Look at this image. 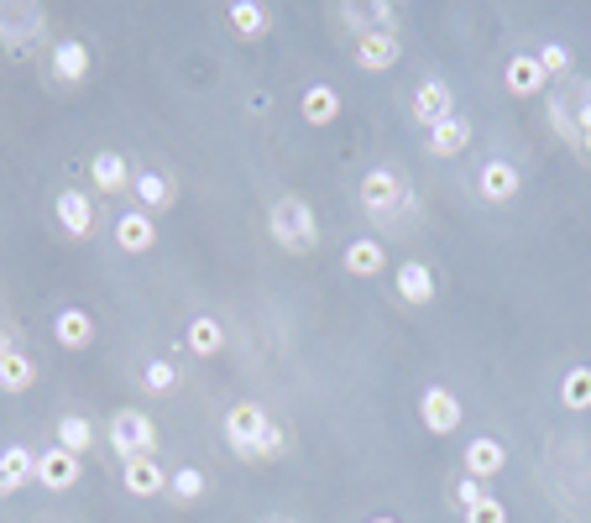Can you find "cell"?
I'll use <instances>...</instances> for the list:
<instances>
[{"label":"cell","instance_id":"1","mask_svg":"<svg viewBox=\"0 0 591 523\" xmlns=\"http://www.w3.org/2000/svg\"><path fill=\"white\" fill-rule=\"evenodd\" d=\"M361 210L372 214L382 231H393V225H408L419 214V205H414V189H408V178L398 167H372L361 178Z\"/></svg>","mask_w":591,"mask_h":523},{"label":"cell","instance_id":"2","mask_svg":"<svg viewBox=\"0 0 591 523\" xmlns=\"http://www.w3.org/2000/svg\"><path fill=\"white\" fill-rule=\"evenodd\" d=\"M267 231H273V241H278L283 252H314V246H320V220L309 210V199H299V194L273 199Z\"/></svg>","mask_w":591,"mask_h":523},{"label":"cell","instance_id":"3","mask_svg":"<svg viewBox=\"0 0 591 523\" xmlns=\"http://www.w3.org/2000/svg\"><path fill=\"white\" fill-rule=\"evenodd\" d=\"M105 440H111V451H116L120 466H126V461H137V455L158 451V425L147 419L142 408H116L111 425H105Z\"/></svg>","mask_w":591,"mask_h":523},{"label":"cell","instance_id":"4","mask_svg":"<svg viewBox=\"0 0 591 523\" xmlns=\"http://www.w3.org/2000/svg\"><path fill=\"white\" fill-rule=\"evenodd\" d=\"M267 429H273L267 408H262V404H236L231 414H225V445H231L241 461H257Z\"/></svg>","mask_w":591,"mask_h":523},{"label":"cell","instance_id":"5","mask_svg":"<svg viewBox=\"0 0 591 523\" xmlns=\"http://www.w3.org/2000/svg\"><path fill=\"white\" fill-rule=\"evenodd\" d=\"M43 26H48V16H43V5H26V0H16V5H0V43L11 53H26L37 37H43Z\"/></svg>","mask_w":591,"mask_h":523},{"label":"cell","instance_id":"6","mask_svg":"<svg viewBox=\"0 0 591 523\" xmlns=\"http://www.w3.org/2000/svg\"><path fill=\"white\" fill-rule=\"evenodd\" d=\"M419 419H425L429 434H455L461 429V419H466V408H461V398L450 393V387H425L419 393Z\"/></svg>","mask_w":591,"mask_h":523},{"label":"cell","instance_id":"7","mask_svg":"<svg viewBox=\"0 0 591 523\" xmlns=\"http://www.w3.org/2000/svg\"><path fill=\"white\" fill-rule=\"evenodd\" d=\"M403 58V43H398V32H356V69H367V73H387L393 63Z\"/></svg>","mask_w":591,"mask_h":523},{"label":"cell","instance_id":"8","mask_svg":"<svg viewBox=\"0 0 591 523\" xmlns=\"http://www.w3.org/2000/svg\"><path fill=\"white\" fill-rule=\"evenodd\" d=\"M519 189H523V178H519V167L508 163V158H493V163L476 167V194H482L487 205H513Z\"/></svg>","mask_w":591,"mask_h":523},{"label":"cell","instance_id":"9","mask_svg":"<svg viewBox=\"0 0 591 523\" xmlns=\"http://www.w3.org/2000/svg\"><path fill=\"white\" fill-rule=\"evenodd\" d=\"M502 84H508V95L513 100H534V95H544V69H540V58L534 53H513L508 58V69H502Z\"/></svg>","mask_w":591,"mask_h":523},{"label":"cell","instance_id":"10","mask_svg":"<svg viewBox=\"0 0 591 523\" xmlns=\"http://www.w3.org/2000/svg\"><path fill=\"white\" fill-rule=\"evenodd\" d=\"M53 210H58V225H63V236L84 241L90 231H95V205H90V194L63 189L58 199H53Z\"/></svg>","mask_w":591,"mask_h":523},{"label":"cell","instance_id":"11","mask_svg":"<svg viewBox=\"0 0 591 523\" xmlns=\"http://www.w3.org/2000/svg\"><path fill=\"white\" fill-rule=\"evenodd\" d=\"M48 73L58 79V84H84V79H90V48H84L79 37H63V43H53Z\"/></svg>","mask_w":591,"mask_h":523},{"label":"cell","instance_id":"12","mask_svg":"<svg viewBox=\"0 0 591 523\" xmlns=\"http://www.w3.org/2000/svg\"><path fill=\"white\" fill-rule=\"evenodd\" d=\"M79 455L73 451H63V445H53V451H43L37 455V481L48 487V492H69L73 481H79Z\"/></svg>","mask_w":591,"mask_h":523},{"label":"cell","instance_id":"13","mask_svg":"<svg viewBox=\"0 0 591 523\" xmlns=\"http://www.w3.org/2000/svg\"><path fill=\"white\" fill-rule=\"evenodd\" d=\"M414 116L425 120V131H429V126H440V120L455 116V95H450L445 79H425V84L414 90Z\"/></svg>","mask_w":591,"mask_h":523},{"label":"cell","instance_id":"14","mask_svg":"<svg viewBox=\"0 0 591 523\" xmlns=\"http://www.w3.org/2000/svg\"><path fill=\"white\" fill-rule=\"evenodd\" d=\"M120 481H126L131 498H158V492H167V472L158 466V455H137V461H126V466H120Z\"/></svg>","mask_w":591,"mask_h":523},{"label":"cell","instance_id":"15","mask_svg":"<svg viewBox=\"0 0 591 523\" xmlns=\"http://www.w3.org/2000/svg\"><path fill=\"white\" fill-rule=\"evenodd\" d=\"M116 246L120 252H131V257H142L158 246V225H152V214L147 210H126L116 220Z\"/></svg>","mask_w":591,"mask_h":523},{"label":"cell","instance_id":"16","mask_svg":"<svg viewBox=\"0 0 591 523\" xmlns=\"http://www.w3.org/2000/svg\"><path fill=\"white\" fill-rule=\"evenodd\" d=\"M425 147H429V158H461V152L472 147V120L450 116V120H440V126H429Z\"/></svg>","mask_w":591,"mask_h":523},{"label":"cell","instance_id":"17","mask_svg":"<svg viewBox=\"0 0 591 523\" xmlns=\"http://www.w3.org/2000/svg\"><path fill=\"white\" fill-rule=\"evenodd\" d=\"M26 481H37V455L26 451V445H5L0 451V498L22 492Z\"/></svg>","mask_w":591,"mask_h":523},{"label":"cell","instance_id":"18","mask_svg":"<svg viewBox=\"0 0 591 523\" xmlns=\"http://www.w3.org/2000/svg\"><path fill=\"white\" fill-rule=\"evenodd\" d=\"M53 335H58L63 351H90V340H95V319H90V310L69 304V310H58V319H53Z\"/></svg>","mask_w":591,"mask_h":523},{"label":"cell","instance_id":"19","mask_svg":"<svg viewBox=\"0 0 591 523\" xmlns=\"http://www.w3.org/2000/svg\"><path fill=\"white\" fill-rule=\"evenodd\" d=\"M508 472V451L497 445L493 434H476L472 445H466V476H476V481H493V476Z\"/></svg>","mask_w":591,"mask_h":523},{"label":"cell","instance_id":"20","mask_svg":"<svg viewBox=\"0 0 591 523\" xmlns=\"http://www.w3.org/2000/svg\"><path fill=\"white\" fill-rule=\"evenodd\" d=\"M382 262H387V241L361 236V241H351V246H346L340 267H346L351 278H382Z\"/></svg>","mask_w":591,"mask_h":523},{"label":"cell","instance_id":"21","mask_svg":"<svg viewBox=\"0 0 591 523\" xmlns=\"http://www.w3.org/2000/svg\"><path fill=\"white\" fill-rule=\"evenodd\" d=\"M90 184H95L100 194H126L131 189V167H126L120 152H95V158H90Z\"/></svg>","mask_w":591,"mask_h":523},{"label":"cell","instance_id":"22","mask_svg":"<svg viewBox=\"0 0 591 523\" xmlns=\"http://www.w3.org/2000/svg\"><path fill=\"white\" fill-rule=\"evenodd\" d=\"M398 299L403 304H414V310H425L429 299H434V272H429L419 257H408L398 267Z\"/></svg>","mask_w":591,"mask_h":523},{"label":"cell","instance_id":"23","mask_svg":"<svg viewBox=\"0 0 591 523\" xmlns=\"http://www.w3.org/2000/svg\"><path fill=\"white\" fill-rule=\"evenodd\" d=\"M231 26H236V37L241 43H262L267 37V26H273V11L262 5V0H231Z\"/></svg>","mask_w":591,"mask_h":523},{"label":"cell","instance_id":"24","mask_svg":"<svg viewBox=\"0 0 591 523\" xmlns=\"http://www.w3.org/2000/svg\"><path fill=\"white\" fill-rule=\"evenodd\" d=\"M184 346H189L194 357H220L225 351V325L215 314H194L189 330H184Z\"/></svg>","mask_w":591,"mask_h":523},{"label":"cell","instance_id":"25","mask_svg":"<svg viewBox=\"0 0 591 523\" xmlns=\"http://www.w3.org/2000/svg\"><path fill=\"white\" fill-rule=\"evenodd\" d=\"M299 116H304L309 126H331V120L340 116V90H331V84H309L304 95H299Z\"/></svg>","mask_w":591,"mask_h":523},{"label":"cell","instance_id":"26","mask_svg":"<svg viewBox=\"0 0 591 523\" xmlns=\"http://www.w3.org/2000/svg\"><path fill=\"white\" fill-rule=\"evenodd\" d=\"M131 194L142 199V210H173V184H167L163 173H152V167L131 178Z\"/></svg>","mask_w":591,"mask_h":523},{"label":"cell","instance_id":"27","mask_svg":"<svg viewBox=\"0 0 591 523\" xmlns=\"http://www.w3.org/2000/svg\"><path fill=\"white\" fill-rule=\"evenodd\" d=\"M37 382V361L26 357V351H11V357L0 361V393H26Z\"/></svg>","mask_w":591,"mask_h":523},{"label":"cell","instance_id":"28","mask_svg":"<svg viewBox=\"0 0 591 523\" xmlns=\"http://www.w3.org/2000/svg\"><path fill=\"white\" fill-rule=\"evenodd\" d=\"M560 408H570V414H587L591 408V367H570L566 377H560Z\"/></svg>","mask_w":591,"mask_h":523},{"label":"cell","instance_id":"29","mask_svg":"<svg viewBox=\"0 0 591 523\" xmlns=\"http://www.w3.org/2000/svg\"><path fill=\"white\" fill-rule=\"evenodd\" d=\"M58 445L73 455H84L95 445V425H90L84 414H63V419H58Z\"/></svg>","mask_w":591,"mask_h":523},{"label":"cell","instance_id":"30","mask_svg":"<svg viewBox=\"0 0 591 523\" xmlns=\"http://www.w3.org/2000/svg\"><path fill=\"white\" fill-rule=\"evenodd\" d=\"M167 492H173V502H199L210 492V476L199 472V466H178V472L167 476Z\"/></svg>","mask_w":591,"mask_h":523},{"label":"cell","instance_id":"31","mask_svg":"<svg viewBox=\"0 0 591 523\" xmlns=\"http://www.w3.org/2000/svg\"><path fill=\"white\" fill-rule=\"evenodd\" d=\"M142 387H147V393H173V387H178V367L163 361V357H152L142 367Z\"/></svg>","mask_w":591,"mask_h":523},{"label":"cell","instance_id":"32","mask_svg":"<svg viewBox=\"0 0 591 523\" xmlns=\"http://www.w3.org/2000/svg\"><path fill=\"white\" fill-rule=\"evenodd\" d=\"M534 58H540L544 79H566V73H570V48H566V43H544Z\"/></svg>","mask_w":591,"mask_h":523},{"label":"cell","instance_id":"33","mask_svg":"<svg viewBox=\"0 0 591 523\" xmlns=\"http://www.w3.org/2000/svg\"><path fill=\"white\" fill-rule=\"evenodd\" d=\"M466 523H508V508H502V502L487 492L482 502H472V508H466Z\"/></svg>","mask_w":591,"mask_h":523},{"label":"cell","instance_id":"34","mask_svg":"<svg viewBox=\"0 0 591 523\" xmlns=\"http://www.w3.org/2000/svg\"><path fill=\"white\" fill-rule=\"evenodd\" d=\"M549 120H555V131H560L566 142L581 147V131H576V116H570V105H566V100H549Z\"/></svg>","mask_w":591,"mask_h":523},{"label":"cell","instance_id":"35","mask_svg":"<svg viewBox=\"0 0 591 523\" xmlns=\"http://www.w3.org/2000/svg\"><path fill=\"white\" fill-rule=\"evenodd\" d=\"M288 455V429H267V440H262V451H257V461H283Z\"/></svg>","mask_w":591,"mask_h":523},{"label":"cell","instance_id":"36","mask_svg":"<svg viewBox=\"0 0 591 523\" xmlns=\"http://www.w3.org/2000/svg\"><path fill=\"white\" fill-rule=\"evenodd\" d=\"M482 498H487V492H482V481L461 472V481H455V502H461V513H466L472 502H482Z\"/></svg>","mask_w":591,"mask_h":523},{"label":"cell","instance_id":"37","mask_svg":"<svg viewBox=\"0 0 591 523\" xmlns=\"http://www.w3.org/2000/svg\"><path fill=\"white\" fill-rule=\"evenodd\" d=\"M11 351H22V346H16V330H0V361L11 357Z\"/></svg>","mask_w":591,"mask_h":523},{"label":"cell","instance_id":"38","mask_svg":"<svg viewBox=\"0 0 591 523\" xmlns=\"http://www.w3.org/2000/svg\"><path fill=\"white\" fill-rule=\"evenodd\" d=\"M581 152H587V158H591V131H587V137H581Z\"/></svg>","mask_w":591,"mask_h":523},{"label":"cell","instance_id":"39","mask_svg":"<svg viewBox=\"0 0 591 523\" xmlns=\"http://www.w3.org/2000/svg\"><path fill=\"white\" fill-rule=\"evenodd\" d=\"M262 523H293V519H283V513H273V519H262Z\"/></svg>","mask_w":591,"mask_h":523},{"label":"cell","instance_id":"40","mask_svg":"<svg viewBox=\"0 0 591 523\" xmlns=\"http://www.w3.org/2000/svg\"><path fill=\"white\" fill-rule=\"evenodd\" d=\"M372 523H398V519H372Z\"/></svg>","mask_w":591,"mask_h":523}]
</instances>
